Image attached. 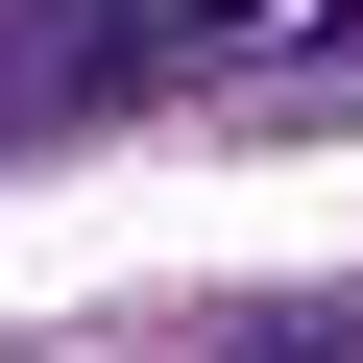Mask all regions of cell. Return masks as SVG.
Here are the masks:
<instances>
[{
    "mask_svg": "<svg viewBox=\"0 0 363 363\" xmlns=\"http://www.w3.org/2000/svg\"><path fill=\"white\" fill-rule=\"evenodd\" d=\"M218 363H363V291H315V315H267V339H218Z\"/></svg>",
    "mask_w": 363,
    "mask_h": 363,
    "instance_id": "1",
    "label": "cell"
},
{
    "mask_svg": "<svg viewBox=\"0 0 363 363\" xmlns=\"http://www.w3.org/2000/svg\"><path fill=\"white\" fill-rule=\"evenodd\" d=\"M169 25H291V0H169Z\"/></svg>",
    "mask_w": 363,
    "mask_h": 363,
    "instance_id": "2",
    "label": "cell"
}]
</instances>
